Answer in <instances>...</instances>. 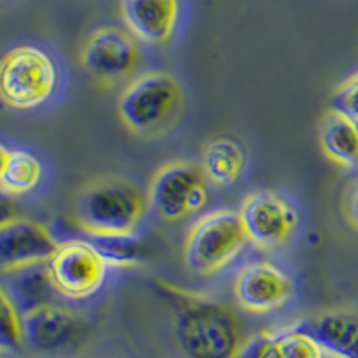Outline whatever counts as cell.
<instances>
[{
  "label": "cell",
  "instance_id": "obj_26",
  "mask_svg": "<svg viewBox=\"0 0 358 358\" xmlns=\"http://www.w3.org/2000/svg\"><path fill=\"white\" fill-rule=\"evenodd\" d=\"M9 158V151L6 149L4 143H0V179H2V174H4V169H6V163H8Z\"/></svg>",
  "mask_w": 358,
  "mask_h": 358
},
{
  "label": "cell",
  "instance_id": "obj_14",
  "mask_svg": "<svg viewBox=\"0 0 358 358\" xmlns=\"http://www.w3.org/2000/svg\"><path fill=\"white\" fill-rule=\"evenodd\" d=\"M317 341L326 355L335 358H358V313L331 310L294 324Z\"/></svg>",
  "mask_w": 358,
  "mask_h": 358
},
{
  "label": "cell",
  "instance_id": "obj_21",
  "mask_svg": "<svg viewBox=\"0 0 358 358\" xmlns=\"http://www.w3.org/2000/svg\"><path fill=\"white\" fill-rule=\"evenodd\" d=\"M278 335V344H280L281 358H326L321 346L315 338L310 337L305 331L297 330L296 326L285 331H280Z\"/></svg>",
  "mask_w": 358,
  "mask_h": 358
},
{
  "label": "cell",
  "instance_id": "obj_22",
  "mask_svg": "<svg viewBox=\"0 0 358 358\" xmlns=\"http://www.w3.org/2000/svg\"><path fill=\"white\" fill-rule=\"evenodd\" d=\"M235 358H281L278 335L264 331L249 337Z\"/></svg>",
  "mask_w": 358,
  "mask_h": 358
},
{
  "label": "cell",
  "instance_id": "obj_8",
  "mask_svg": "<svg viewBox=\"0 0 358 358\" xmlns=\"http://www.w3.org/2000/svg\"><path fill=\"white\" fill-rule=\"evenodd\" d=\"M238 213L248 241L260 249H276L287 244L299 222V213L289 197L268 188L251 192Z\"/></svg>",
  "mask_w": 358,
  "mask_h": 358
},
{
  "label": "cell",
  "instance_id": "obj_4",
  "mask_svg": "<svg viewBox=\"0 0 358 358\" xmlns=\"http://www.w3.org/2000/svg\"><path fill=\"white\" fill-rule=\"evenodd\" d=\"M241 213L215 210L199 217L185 244V264L192 273L212 276L222 271L248 244Z\"/></svg>",
  "mask_w": 358,
  "mask_h": 358
},
{
  "label": "cell",
  "instance_id": "obj_3",
  "mask_svg": "<svg viewBox=\"0 0 358 358\" xmlns=\"http://www.w3.org/2000/svg\"><path fill=\"white\" fill-rule=\"evenodd\" d=\"M183 108V88L167 72H147L124 88L118 97V115L136 134H156L174 122Z\"/></svg>",
  "mask_w": 358,
  "mask_h": 358
},
{
  "label": "cell",
  "instance_id": "obj_10",
  "mask_svg": "<svg viewBox=\"0 0 358 358\" xmlns=\"http://www.w3.org/2000/svg\"><path fill=\"white\" fill-rule=\"evenodd\" d=\"M296 292L294 278L285 268L267 260H257L236 273L233 294L236 303L251 313L281 310Z\"/></svg>",
  "mask_w": 358,
  "mask_h": 358
},
{
  "label": "cell",
  "instance_id": "obj_5",
  "mask_svg": "<svg viewBox=\"0 0 358 358\" xmlns=\"http://www.w3.org/2000/svg\"><path fill=\"white\" fill-rule=\"evenodd\" d=\"M59 72L45 50L22 45L0 59V99L17 110L41 106L56 92Z\"/></svg>",
  "mask_w": 358,
  "mask_h": 358
},
{
  "label": "cell",
  "instance_id": "obj_2",
  "mask_svg": "<svg viewBox=\"0 0 358 358\" xmlns=\"http://www.w3.org/2000/svg\"><path fill=\"white\" fill-rule=\"evenodd\" d=\"M147 196L122 176L95 179L79 196L76 222L85 233H136L147 210Z\"/></svg>",
  "mask_w": 358,
  "mask_h": 358
},
{
  "label": "cell",
  "instance_id": "obj_6",
  "mask_svg": "<svg viewBox=\"0 0 358 358\" xmlns=\"http://www.w3.org/2000/svg\"><path fill=\"white\" fill-rule=\"evenodd\" d=\"M210 192L201 165L172 162L159 169L147 190V203L165 222H178L206 208Z\"/></svg>",
  "mask_w": 358,
  "mask_h": 358
},
{
  "label": "cell",
  "instance_id": "obj_9",
  "mask_svg": "<svg viewBox=\"0 0 358 358\" xmlns=\"http://www.w3.org/2000/svg\"><path fill=\"white\" fill-rule=\"evenodd\" d=\"M83 69L102 85H115L138 70L142 52L133 38L118 27H101L86 41L81 54Z\"/></svg>",
  "mask_w": 358,
  "mask_h": 358
},
{
  "label": "cell",
  "instance_id": "obj_25",
  "mask_svg": "<svg viewBox=\"0 0 358 358\" xmlns=\"http://www.w3.org/2000/svg\"><path fill=\"white\" fill-rule=\"evenodd\" d=\"M346 206H348V213H350L351 222L358 224V183L351 187Z\"/></svg>",
  "mask_w": 358,
  "mask_h": 358
},
{
  "label": "cell",
  "instance_id": "obj_23",
  "mask_svg": "<svg viewBox=\"0 0 358 358\" xmlns=\"http://www.w3.org/2000/svg\"><path fill=\"white\" fill-rule=\"evenodd\" d=\"M331 111H337L358 124V73L338 86L331 97Z\"/></svg>",
  "mask_w": 358,
  "mask_h": 358
},
{
  "label": "cell",
  "instance_id": "obj_15",
  "mask_svg": "<svg viewBox=\"0 0 358 358\" xmlns=\"http://www.w3.org/2000/svg\"><path fill=\"white\" fill-rule=\"evenodd\" d=\"M122 17L131 33L152 45H162L174 34L179 0H122Z\"/></svg>",
  "mask_w": 358,
  "mask_h": 358
},
{
  "label": "cell",
  "instance_id": "obj_24",
  "mask_svg": "<svg viewBox=\"0 0 358 358\" xmlns=\"http://www.w3.org/2000/svg\"><path fill=\"white\" fill-rule=\"evenodd\" d=\"M18 219V208L11 194L0 188V228Z\"/></svg>",
  "mask_w": 358,
  "mask_h": 358
},
{
  "label": "cell",
  "instance_id": "obj_16",
  "mask_svg": "<svg viewBox=\"0 0 358 358\" xmlns=\"http://www.w3.org/2000/svg\"><path fill=\"white\" fill-rule=\"evenodd\" d=\"M248 167L244 145L233 136H217L206 143L201 158V169L208 181L217 187H235Z\"/></svg>",
  "mask_w": 358,
  "mask_h": 358
},
{
  "label": "cell",
  "instance_id": "obj_17",
  "mask_svg": "<svg viewBox=\"0 0 358 358\" xmlns=\"http://www.w3.org/2000/svg\"><path fill=\"white\" fill-rule=\"evenodd\" d=\"M319 142L331 162L346 169H358V124L351 118L330 111L322 118Z\"/></svg>",
  "mask_w": 358,
  "mask_h": 358
},
{
  "label": "cell",
  "instance_id": "obj_20",
  "mask_svg": "<svg viewBox=\"0 0 358 358\" xmlns=\"http://www.w3.org/2000/svg\"><path fill=\"white\" fill-rule=\"evenodd\" d=\"M22 346H24L22 315L0 285V351L15 353L22 350Z\"/></svg>",
  "mask_w": 358,
  "mask_h": 358
},
{
  "label": "cell",
  "instance_id": "obj_1",
  "mask_svg": "<svg viewBox=\"0 0 358 358\" xmlns=\"http://www.w3.org/2000/svg\"><path fill=\"white\" fill-rule=\"evenodd\" d=\"M155 290L172 310L176 342L187 358H235L248 341L231 306L165 280H156Z\"/></svg>",
  "mask_w": 358,
  "mask_h": 358
},
{
  "label": "cell",
  "instance_id": "obj_11",
  "mask_svg": "<svg viewBox=\"0 0 358 358\" xmlns=\"http://www.w3.org/2000/svg\"><path fill=\"white\" fill-rule=\"evenodd\" d=\"M24 346L41 355L70 350L85 335V322L78 313L59 305H47L22 317Z\"/></svg>",
  "mask_w": 358,
  "mask_h": 358
},
{
  "label": "cell",
  "instance_id": "obj_18",
  "mask_svg": "<svg viewBox=\"0 0 358 358\" xmlns=\"http://www.w3.org/2000/svg\"><path fill=\"white\" fill-rule=\"evenodd\" d=\"M85 238L113 267H133L142 264L149 255V245L136 233H85Z\"/></svg>",
  "mask_w": 358,
  "mask_h": 358
},
{
  "label": "cell",
  "instance_id": "obj_7",
  "mask_svg": "<svg viewBox=\"0 0 358 358\" xmlns=\"http://www.w3.org/2000/svg\"><path fill=\"white\" fill-rule=\"evenodd\" d=\"M47 265L57 294L76 301L95 296L104 285L110 267L86 238L57 244Z\"/></svg>",
  "mask_w": 358,
  "mask_h": 358
},
{
  "label": "cell",
  "instance_id": "obj_19",
  "mask_svg": "<svg viewBox=\"0 0 358 358\" xmlns=\"http://www.w3.org/2000/svg\"><path fill=\"white\" fill-rule=\"evenodd\" d=\"M43 169L40 159L27 151H9L4 174L0 179V188L11 196H22L34 190L40 183Z\"/></svg>",
  "mask_w": 358,
  "mask_h": 358
},
{
  "label": "cell",
  "instance_id": "obj_12",
  "mask_svg": "<svg viewBox=\"0 0 358 358\" xmlns=\"http://www.w3.org/2000/svg\"><path fill=\"white\" fill-rule=\"evenodd\" d=\"M59 242L43 224L20 219L0 228V274L29 264L47 262Z\"/></svg>",
  "mask_w": 358,
  "mask_h": 358
},
{
  "label": "cell",
  "instance_id": "obj_13",
  "mask_svg": "<svg viewBox=\"0 0 358 358\" xmlns=\"http://www.w3.org/2000/svg\"><path fill=\"white\" fill-rule=\"evenodd\" d=\"M0 285L6 290L20 315L47 305H56L59 296L52 283L47 262L29 264L0 274Z\"/></svg>",
  "mask_w": 358,
  "mask_h": 358
}]
</instances>
